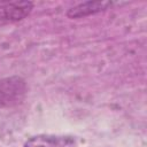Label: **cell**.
<instances>
[{
	"label": "cell",
	"mask_w": 147,
	"mask_h": 147,
	"mask_svg": "<svg viewBox=\"0 0 147 147\" xmlns=\"http://www.w3.org/2000/svg\"><path fill=\"white\" fill-rule=\"evenodd\" d=\"M28 93V84L21 76L0 78V109L20 105Z\"/></svg>",
	"instance_id": "obj_1"
},
{
	"label": "cell",
	"mask_w": 147,
	"mask_h": 147,
	"mask_svg": "<svg viewBox=\"0 0 147 147\" xmlns=\"http://www.w3.org/2000/svg\"><path fill=\"white\" fill-rule=\"evenodd\" d=\"M32 1H11L0 5V28L24 20L33 9Z\"/></svg>",
	"instance_id": "obj_2"
},
{
	"label": "cell",
	"mask_w": 147,
	"mask_h": 147,
	"mask_svg": "<svg viewBox=\"0 0 147 147\" xmlns=\"http://www.w3.org/2000/svg\"><path fill=\"white\" fill-rule=\"evenodd\" d=\"M76 144L71 136L38 134L28 139L23 147H76Z\"/></svg>",
	"instance_id": "obj_3"
},
{
	"label": "cell",
	"mask_w": 147,
	"mask_h": 147,
	"mask_svg": "<svg viewBox=\"0 0 147 147\" xmlns=\"http://www.w3.org/2000/svg\"><path fill=\"white\" fill-rule=\"evenodd\" d=\"M111 1H85L80 2L67 10V16L69 18H82L90 15H94L107 10L111 7Z\"/></svg>",
	"instance_id": "obj_4"
}]
</instances>
